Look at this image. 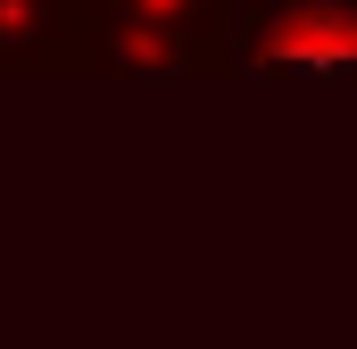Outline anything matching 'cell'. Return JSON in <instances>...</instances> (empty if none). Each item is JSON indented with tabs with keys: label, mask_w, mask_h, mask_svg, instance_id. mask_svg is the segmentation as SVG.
I'll use <instances>...</instances> for the list:
<instances>
[{
	"label": "cell",
	"mask_w": 357,
	"mask_h": 349,
	"mask_svg": "<svg viewBox=\"0 0 357 349\" xmlns=\"http://www.w3.org/2000/svg\"><path fill=\"white\" fill-rule=\"evenodd\" d=\"M233 8H84V75L116 84H216L233 75Z\"/></svg>",
	"instance_id": "1"
},
{
	"label": "cell",
	"mask_w": 357,
	"mask_h": 349,
	"mask_svg": "<svg viewBox=\"0 0 357 349\" xmlns=\"http://www.w3.org/2000/svg\"><path fill=\"white\" fill-rule=\"evenodd\" d=\"M233 75L357 84V0H258V8H241Z\"/></svg>",
	"instance_id": "2"
},
{
	"label": "cell",
	"mask_w": 357,
	"mask_h": 349,
	"mask_svg": "<svg viewBox=\"0 0 357 349\" xmlns=\"http://www.w3.org/2000/svg\"><path fill=\"white\" fill-rule=\"evenodd\" d=\"M84 8H258V0H84Z\"/></svg>",
	"instance_id": "4"
},
{
	"label": "cell",
	"mask_w": 357,
	"mask_h": 349,
	"mask_svg": "<svg viewBox=\"0 0 357 349\" xmlns=\"http://www.w3.org/2000/svg\"><path fill=\"white\" fill-rule=\"evenodd\" d=\"M0 75H84V0H0Z\"/></svg>",
	"instance_id": "3"
}]
</instances>
